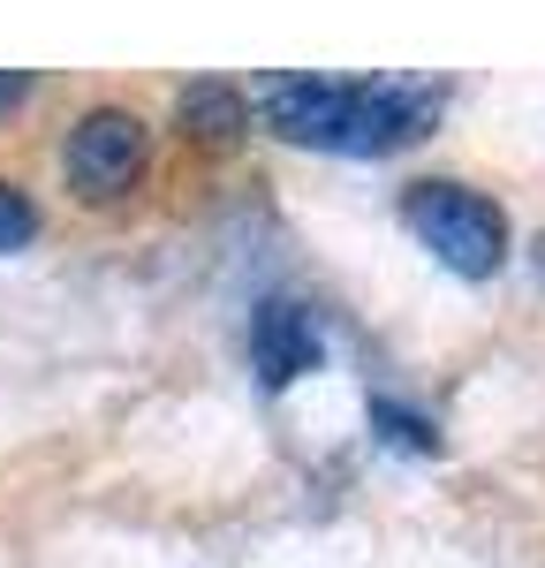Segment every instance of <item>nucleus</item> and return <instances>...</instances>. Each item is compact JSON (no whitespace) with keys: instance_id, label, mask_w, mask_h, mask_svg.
<instances>
[{"instance_id":"nucleus-1","label":"nucleus","mask_w":545,"mask_h":568,"mask_svg":"<svg viewBox=\"0 0 545 568\" xmlns=\"http://www.w3.org/2000/svg\"><path fill=\"white\" fill-rule=\"evenodd\" d=\"M424 99H402V91H371V84H272L266 91V122L296 144H333V152H379L394 136L417 130Z\"/></svg>"},{"instance_id":"nucleus-2","label":"nucleus","mask_w":545,"mask_h":568,"mask_svg":"<svg viewBox=\"0 0 545 568\" xmlns=\"http://www.w3.org/2000/svg\"><path fill=\"white\" fill-rule=\"evenodd\" d=\"M409 227L454 265V273H493L507 258V220L500 205H485L477 190H462V182H417L409 190Z\"/></svg>"},{"instance_id":"nucleus-3","label":"nucleus","mask_w":545,"mask_h":568,"mask_svg":"<svg viewBox=\"0 0 545 568\" xmlns=\"http://www.w3.org/2000/svg\"><path fill=\"white\" fill-rule=\"evenodd\" d=\"M61 168H69V182L84 197H122L144 175V122L122 114V106H91L61 144Z\"/></svg>"},{"instance_id":"nucleus-4","label":"nucleus","mask_w":545,"mask_h":568,"mask_svg":"<svg viewBox=\"0 0 545 568\" xmlns=\"http://www.w3.org/2000/svg\"><path fill=\"white\" fill-rule=\"evenodd\" d=\"M258 364H266L272 387L318 364V334H311V318H304L296 304H272L266 318H258Z\"/></svg>"},{"instance_id":"nucleus-5","label":"nucleus","mask_w":545,"mask_h":568,"mask_svg":"<svg viewBox=\"0 0 545 568\" xmlns=\"http://www.w3.org/2000/svg\"><path fill=\"white\" fill-rule=\"evenodd\" d=\"M182 122L205 130V136H227V130H243V99L220 91V84H197L189 99H182Z\"/></svg>"},{"instance_id":"nucleus-6","label":"nucleus","mask_w":545,"mask_h":568,"mask_svg":"<svg viewBox=\"0 0 545 568\" xmlns=\"http://www.w3.org/2000/svg\"><path fill=\"white\" fill-rule=\"evenodd\" d=\"M31 235H39V205L16 182H0V251H23Z\"/></svg>"},{"instance_id":"nucleus-7","label":"nucleus","mask_w":545,"mask_h":568,"mask_svg":"<svg viewBox=\"0 0 545 568\" xmlns=\"http://www.w3.org/2000/svg\"><path fill=\"white\" fill-rule=\"evenodd\" d=\"M16 91H23V84H16V77H0V99H16Z\"/></svg>"}]
</instances>
